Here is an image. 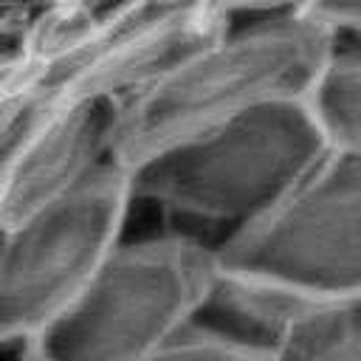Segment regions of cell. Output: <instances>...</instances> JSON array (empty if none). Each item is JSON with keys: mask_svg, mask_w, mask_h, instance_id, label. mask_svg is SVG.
I'll return each instance as SVG.
<instances>
[{"mask_svg": "<svg viewBox=\"0 0 361 361\" xmlns=\"http://www.w3.org/2000/svg\"><path fill=\"white\" fill-rule=\"evenodd\" d=\"M313 0H130L82 39L34 54L25 71L48 102L121 99L234 20L299 11Z\"/></svg>", "mask_w": 361, "mask_h": 361, "instance_id": "8992f818", "label": "cell"}, {"mask_svg": "<svg viewBox=\"0 0 361 361\" xmlns=\"http://www.w3.org/2000/svg\"><path fill=\"white\" fill-rule=\"evenodd\" d=\"M268 361H361V293L310 305L282 333Z\"/></svg>", "mask_w": 361, "mask_h": 361, "instance_id": "30bf717a", "label": "cell"}, {"mask_svg": "<svg viewBox=\"0 0 361 361\" xmlns=\"http://www.w3.org/2000/svg\"><path fill=\"white\" fill-rule=\"evenodd\" d=\"M130 217L127 172L110 158L56 200L0 228V350L42 333L76 299Z\"/></svg>", "mask_w": 361, "mask_h": 361, "instance_id": "277c9868", "label": "cell"}, {"mask_svg": "<svg viewBox=\"0 0 361 361\" xmlns=\"http://www.w3.org/2000/svg\"><path fill=\"white\" fill-rule=\"evenodd\" d=\"M113 99L45 102L0 172V228L34 214L113 158Z\"/></svg>", "mask_w": 361, "mask_h": 361, "instance_id": "52a82bcc", "label": "cell"}, {"mask_svg": "<svg viewBox=\"0 0 361 361\" xmlns=\"http://www.w3.org/2000/svg\"><path fill=\"white\" fill-rule=\"evenodd\" d=\"M327 147L361 152V39H338L307 90Z\"/></svg>", "mask_w": 361, "mask_h": 361, "instance_id": "9c48e42d", "label": "cell"}, {"mask_svg": "<svg viewBox=\"0 0 361 361\" xmlns=\"http://www.w3.org/2000/svg\"><path fill=\"white\" fill-rule=\"evenodd\" d=\"M214 274V245L197 234L124 231L76 299L8 347L11 361H135L192 322Z\"/></svg>", "mask_w": 361, "mask_h": 361, "instance_id": "3957f363", "label": "cell"}, {"mask_svg": "<svg viewBox=\"0 0 361 361\" xmlns=\"http://www.w3.org/2000/svg\"><path fill=\"white\" fill-rule=\"evenodd\" d=\"M336 31L307 8L243 17L116 102L110 155L121 169L276 99H305Z\"/></svg>", "mask_w": 361, "mask_h": 361, "instance_id": "6da1fadb", "label": "cell"}, {"mask_svg": "<svg viewBox=\"0 0 361 361\" xmlns=\"http://www.w3.org/2000/svg\"><path fill=\"white\" fill-rule=\"evenodd\" d=\"M327 149L307 99H276L189 135L127 172L135 209L217 245L265 214Z\"/></svg>", "mask_w": 361, "mask_h": 361, "instance_id": "7a4b0ae2", "label": "cell"}, {"mask_svg": "<svg viewBox=\"0 0 361 361\" xmlns=\"http://www.w3.org/2000/svg\"><path fill=\"white\" fill-rule=\"evenodd\" d=\"M338 39H361V0H313L307 6Z\"/></svg>", "mask_w": 361, "mask_h": 361, "instance_id": "4fadbf2b", "label": "cell"}, {"mask_svg": "<svg viewBox=\"0 0 361 361\" xmlns=\"http://www.w3.org/2000/svg\"><path fill=\"white\" fill-rule=\"evenodd\" d=\"M220 268L313 299L361 293V152L324 155L257 220L214 245Z\"/></svg>", "mask_w": 361, "mask_h": 361, "instance_id": "5b68a950", "label": "cell"}, {"mask_svg": "<svg viewBox=\"0 0 361 361\" xmlns=\"http://www.w3.org/2000/svg\"><path fill=\"white\" fill-rule=\"evenodd\" d=\"M268 355L271 353L259 347H248L234 338L186 324L178 336L166 338L135 361H268Z\"/></svg>", "mask_w": 361, "mask_h": 361, "instance_id": "8fae6325", "label": "cell"}, {"mask_svg": "<svg viewBox=\"0 0 361 361\" xmlns=\"http://www.w3.org/2000/svg\"><path fill=\"white\" fill-rule=\"evenodd\" d=\"M316 302L322 299L271 279L220 268L217 262L214 282L189 324L271 353L282 333Z\"/></svg>", "mask_w": 361, "mask_h": 361, "instance_id": "ba28073f", "label": "cell"}, {"mask_svg": "<svg viewBox=\"0 0 361 361\" xmlns=\"http://www.w3.org/2000/svg\"><path fill=\"white\" fill-rule=\"evenodd\" d=\"M56 0H0V79L17 71L31 54V34Z\"/></svg>", "mask_w": 361, "mask_h": 361, "instance_id": "7c38bea8", "label": "cell"}]
</instances>
